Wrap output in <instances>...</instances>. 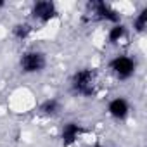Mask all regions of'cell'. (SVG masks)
I'll return each mask as SVG.
<instances>
[{
  "mask_svg": "<svg viewBox=\"0 0 147 147\" xmlns=\"http://www.w3.org/2000/svg\"><path fill=\"white\" fill-rule=\"evenodd\" d=\"M69 87H71V92L75 95H80V97H85V99L95 95V90H97V75H95V71L92 67L76 69L71 75Z\"/></svg>",
  "mask_w": 147,
  "mask_h": 147,
  "instance_id": "obj_1",
  "label": "cell"
},
{
  "mask_svg": "<svg viewBox=\"0 0 147 147\" xmlns=\"http://www.w3.org/2000/svg\"><path fill=\"white\" fill-rule=\"evenodd\" d=\"M47 54L40 49L24 50L19 57V69L23 75H40L47 67Z\"/></svg>",
  "mask_w": 147,
  "mask_h": 147,
  "instance_id": "obj_2",
  "label": "cell"
},
{
  "mask_svg": "<svg viewBox=\"0 0 147 147\" xmlns=\"http://www.w3.org/2000/svg\"><path fill=\"white\" fill-rule=\"evenodd\" d=\"M109 71L114 75L116 80L119 82H128L135 76L137 73V59L128 55V54H118L109 61Z\"/></svg>",
  "mask_w": 147,
  "mask_h": 147,
  "instance_id": "obj_3",
  "label": "cell"
},
{
  "mask_svg": "<svg viewBox=\"0 0 147 147\" xmlns=\"http://www.w3.org/2000/svg\"><path fill=\"white\" fill-rule=\"evenodd\" d=\"M30 14H31L33 21H36L40 24H47L59 16V11L52 0H38V2H35L31 5Z\"/></svg>",
  "mask_w": 147,
  "mask_h": 147,
  "instance_id": "obj_4",
  "label": "cell"
},
{
  "mask_svg": "<svg viewBox=\"0 0 147 147\" xmlns=\"http://www.w3.org/2000/svg\"><path fill=\"white\" fill-rule=\"evenodd\" d=\"M90 9H92V14H94L99 21L109 23L111 26L121 23V14H119L111 4L104 2V0H95V2H90Z\"/></svg>",
  "mask_w": 147,
  "mask_h": 147,
  "instance_id": "obj_5",
  "label": "cell"
},
{
  "mask_svg": "<svg viewBox=\"0 0 147 147\" xmlns=\"http://www.w3.org/2000/svg\"><path fill=\"white\" fill-rule=\"evenodd\" d=\"M106 111H107V114H109L113 119H116V121H125V119L130 116L131 106H130V102H128L126 97L116 95V97H113V99L107 102Z\"/></svg>",
  "mask_w": 147,
  "mask_h": 147,
  "instance_id": "obj_6",
  "label": "cell"
},
{
  "mask_svg": "<svg viewBox=\"0 0 147 147\" xmlns=\"http://www.w3.org/2000/svg\"><path fill=\"white\" fill-rule=\"evenodd\" d=\"M85 133L83 126L78 121H67L61 128V144L64 147H73Z\"/></svg>",
  "mask_w": 147,
  "mask_h": 147,
  "instance_id": "obj_7",
  "label": "cell"
},
{
  "mask_svg": "<svg viewBox=\"0 0 147 147\" xmlns=\"http://www.w3.org/2000/svg\"><path fill=\"white\" fill-rule=\"evenodd\" d=\"M61 111H62V104L55 97H49L40 104V114L45 118H55L61 114Z\"/></svg>",
  "mask_w": 147,
  "mask_h": 147,
  "instance_id": "obj_8",
  "label": "cell"
},
{
  "mask_svg": "<svg viewBox=\"0 0 147 147\" xmlns=\"http://www.w3.org/2000/svg\"><path fill=\"white\" fill-rule=\"evenodd\" d=\"M107 43L111 45H116L119 42H123L126 36H128V26L125 23H118V24H113L109 30H107Z\"/></svg>",
  "mask_w": 147,
  "mask_h": 147,
  "instance_id": "obj_9",
  "label": "cell"
},
{
  "mask_svg": "<svg viewBox=\"0 0 147 147\" xmlns=\"http://www.w3.org/2000/svg\"><path fill=\"white\" fill-rule=\"evenodd\" d=\"M33 35V24L31 23H16L12 26V36L19 42L28 40Z\"/></svg>",
  "mask_w": 147,
  "mask_h": 147,
  "instance_id": "obj_10",
  "label": "cell"
},
{
  "mask_svg": "<svg viewBox=\"0 0 147 147\" xmlns=\"http://www.w3.org/2000/svg\"><path fill=\"white\" fill-rule=\"evenodd\" d=\"M131 26H133V31L135 33H140V35L145 33V30H147V7L140 9L138 14H135Z\"/></svg>",
  "mask_w": 147,
  "mask_h": 147,
  "instance_id": "obj_11",
  "label": "cell"
},
{
  "mask_svg": "<svg viewBox=\"0 0 147 147\" xmlns=\"http://www.w3.org/2000/svg\"><path fill=\"white\" fill-rule=\"evenodd\" d=\"M90 147H104L102 144H94V145H90Z\"/></svg>",
  "mask_w": 147,
  "mask_h": 147,
  "instance_id": "obj_12",
  "label": "cell"
},
{
  "mask_svg": "<svg viewBox=\"0 0 147 147\" xmlns=\"http://www.w3.org/2000/svg\"><path fill=\"white\" fill-rule=\"evenodd\" d=\"M104 147H107V145H104Z\"/></svg>",
  "mask_w": 147,
  "mask_h": 147,
  "instance_id": "obj_13",
  "label": "cell"
}]
</instances>
